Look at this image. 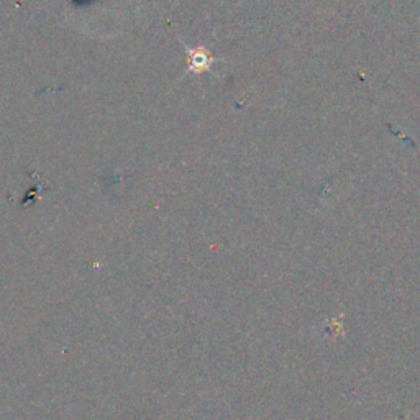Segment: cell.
Here are the masks:
<instances>
[{
	"mask_svg": "<svg viewBox=\"0 0 420 420\" xmlns=\"http://www.w3.org/2000/svg\"><path fill=\"white\" fill-rule=\"evenodd\" d=\"M187 66H189V73L194 74H202L205 71L210 69V66L213 64V56L210 55V51L204 46L198 48H187Z\"/></svg>",
	"mask_w": 420,
	"mask_h": 420,
	"instance_id": "1",
	"label": "cell"
}]
</instances>
